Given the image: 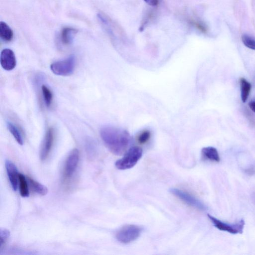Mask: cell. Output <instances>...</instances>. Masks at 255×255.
<instances>
[{
	"label": "cell",
	"instance_id": "cell-19",
	"mask_svg": "<svg viewBox=\"0 0 255 255\" xmlns=\"http://www.w3.org/2000/svg\"><path fill=\"white\" fill-rule=\"evenodd\" d=\"M86 150L87 155L91 158L94 157L96 154V145L94 141L89 139L86 142Z\"/></svg>",
	"mask_w": 255,
	"mask_h": 255
},
{
	"label": "cell",
	"instance_id": "cell-9",
	"mask_svg": "<svg viewBox=\"0 0 255 255\" xmlns=\"http://www.w3.org/2000/svg\"><path fill=\"white\" fill-rule=\"evenodd\" d=\"M54 141V130L50 127L47 130L45 134L41 151V159L45 161L48 157Z\"/></svg>",
	"mask_w": 255,
	"mask_h": 255
},
{
	"label": "cell",
	"instance_id": "cell-10",
	"mask_svg": "<svg viewBox=\"0 0 255 255\" xmlns=\"http://www.w3.org/2000/svg\"><path fill=\"white\" fill-rule=\"evenodd\" d=\"M6 169L10 184L14 191H17L19 184V173L15 165L10 160H6Z\"/></svg>",
	"mask_w": 255,
	"mask_h": 255
},
{
	"label": "cell",
	"instance_id": "cell-1",
	"mask_svg": "<svg viewBox=\"0 0 255 255\" xmlns=\"http://www.w3.org/2000/svg\"><path fill=\"white\" fill-rule=\"evenodd\" d=\"M100 136L109 150L117 156H121L126 152L131 141L128 132L112 126L103 127Z\"/></svg>",
	"mask_w": 255,
	"mask_h": 255
},
{
	"label": "cell",
	"instance_id": "cell-7",
	"mask_svg": "<svg viewBox=\"0 0 255 255\" xmlns=\"http://www.w3.org/2000/svg\"><path fill=\"white\" fill-rule=\"evenodd\" d=\"M80 161V152L78 149H74L69 154L64 167L63 179L69 180L75 174Z\"/></svg>",
	"mask_w": 255,
	"mask_h": 255
},
{
	"label": "cell",
	"instance_id": "cell-2",
	"mask_svg": "<svg viewBox=\"0 0 255 255\" xmlns=\"http://www.w3.org/2000/svg\"><path fill=\"white\" fill-rule=\"evenodd\" d=\"M143 150L138 147L131 148L125 156L115 163L116 167L120 170H126L134 167L142 158Z\"/></svg>",
	"mask_w": 255,
	"mask_h": 255
},
{
	"label": "cell",
	"instance_id": "cell-15",
	"mask_svg": "<svg viewBox=\"0 0 255 255\" xmlns=\"http://www.w3.org/2000/svg\"><path fill=\"white\" fill-rule=\"evenodd\" d=\"M28 181L31 188L35 193L41 196H45L47 195L48 189L46 186L30 177L28 178Z\"/></svg>",
	"mask_w": 255,
	"mask_h": 255
},
{
	"label": "cell",
	"instance_id": "cell-4",
	"mask_svg": "<svg viewBox=\"0 0 255 255\" xmlns=\"http://www.w3.org/2000/svg\"><path fill=\"white\" fill-rule=\"evenodd\" d=\"M142 233V228L136 225H126L117 232L116 238L123 244H128L137 240Z\"/></svg>",
	"mask_w": 255,
	"mask_h": 255
},
{
	"label": "cell",
	"instance_id": "cell-14",
	"mask_svg": "<svg viewBox=\"0 0 255 255\" xmlns=\"http://www.w3.org/2000/svg\"><path fill=\"white\" fill-rule=\"evenodd\" d=\"M76 33L77 30L75 29L72 28H64L62 30L60 35L61 41L63 44L66 45L71 44Z\"/></svg>",
	"mask_w": 255,
	"mask_h": 255
},
{
	"label": "cell",
	"instance_id": "cell-16",
	"mask_svg": "<svg viewBox=\"0 0 255 255\" xmlns=\"http://www.w3.org/2000/svg\"><path fill=\"white\" fill-rule=\"evenodd\" d=\"M240 84L241 99L243 102L244 103L248 99L251 90L252 86L251 84L244 78H241L240 79Z\"/></svg>",
	"mask_w": 255,
	"mask_h": 255
},
{
	"label": "cell",
	"instance_id": "cell-3",
	"mask_svg": "<svg viewBox=\"0 0 255 255\" xmlns=\"http://www.w3.org/2000/svg\"><path fill=\"white\" fill-rule=\"evenodd\" d=\"M76 57L71 55L66 59L55 61L50 65L51 72L55 75L68 77L72 75L76 68Z\"/></svg>",
	"mask_w": 255,
	"mask_h": 255
},
{
	"label": "cell",
	"instance_id": "cell-17",
	"mask_svg": "<svg viewBox=\"0 0 255 255\" xmlns=\"http://www.w3.org/2000/svg\"><path fill=\"white\" fill-rule=\"evenodd\" d=\"M28 181L24 175L19 173V183L20 192L21 196L23 198H28L30 195Z\"/></svg>",
	"mask_w": 255,
	"mask_h": 255
},
{
	"label": "cell",
	"instance_id": "cell-21",
	"mask_svg": "<svg viewBox=\"0 0 255 255\" xmlns=\"http://www.w3.org/2000/svg\"><path fill=\"white\" fill-rule=\"evenodd\" d=\"M190 23L191 25H193L196 28L198 29L203 33H206L208 32V28L201 21H197L194 19L190 20Z\"/></svg>",
	"mask_w": 255,
	"mask_h": 255
},
{
	"label": "cell",
	"instance_id": "cell-5",
	"mask_svg": "<svg viewBox=\"0 0 255 255\" xmlns=\"http://www.w3.org/2000/svg\"><path fill=\"white\" fill-rule=\"evenodd\" d=\"M208 217L213 225L218 230L232 234H242L243 232L245 221L241 219L234 223H228L208 214Z\"/></svg>",
	"mask_w": 255,
	"mask_h": 255
},
{
	"label": "cell",
	"instance_id": "cell-20",
	"mask_svg": "<svg viewBox=\"0 0 255 255\" xmlns=\"http://www.w3.org/2000/svg\"><path fill=\"white\" fill-rule=\"evenodd\" d=\"M244 44L248 48L255 50V39L247 35H244L242 37Z\"/></svg>",
	"mask_w": 255,
	"mask_h": 255
},
{
	"label": "cell",
	"instance_id": "cell-6",
	"mask_svg": "<svg viewBox=\"0 0 255 255\" xmlns=\"http://www.w3.org/2000/svg\"><path fill=\"white\" fill-rule=\"evenodd\" d=\"M170 193L186 205L200 211H205L206 207L199 199L186 191L177 188H171Z\"/></svg>",
	"mask_w": 255,
	"mask_h": 255
},
{
	"label": "cell",
	"instance_id": "cell-11",
	"mask_svg": "<svg viewBox=\"0 0 255 255\" xmlns=\"http://www.w3.org/2000/svg\"><path fill=\"white\" fill-rule=\"evenodd\" d=\"M202 153L206 160L215 163H219L220 161L219 153L214 147H205L202 149Z\"/></svg>",
	"mask_w": 255,
	"mask_h": 255
},
{
	"label": "cell",
	"instance_id": "cell-24",
	"mask_svg": "<svg viewBox=\"0 0 255 255\" xmlns=\"http://www.w3.org/2000/svg\"><path fill=\"white\" fill-rule=\"evenodd\" d=\"M144 1L147 4L152 7L157 6L160 2V0H144Z\"/></svg>",
	"mask_w": 255,
	"mask_h": 255
},
{
	"label": "cell",
	"instance_id": "cell-8",
	"mask_svg": "<svg viewBox=\"0 0 255 255\" xmlns=\"http://www.w3.org/2000/svg\"><path fill=\"white\" fill-rule=\"evenodd\" d=\"M0 63L2 68L7 71L13 70L17 65V60L14 51L9 48L3 49L0 56Z\"/></svg>",
	"mask_w": 255,
	"mask_h": 255
},
{
	"label": "cell",
	"instance_id": "cell-23",
	"mask_svg": "<svg viewBox=\"0 0 255 255\" xmlns=\"http://www.w3.org/2000/svg\"><path fill=\"white\" fill-rule=\"evenodd\" d=\"M10 232L5 229H1L0 231V236H1V250L5 245L6 242L10 236Z\"/></svg>",
	"mask_w": 255,
	"mask_h": 255
},
{
	"label": "cell",
	"instance_id": "cell-22",
	"mask_svg": "<svg viewBox=\"0 0 255 255\" xmlns=\"http://www.w3.org/2000/svg\"><path fill=\"white\" fill-rule=\"evenodd\" d=\"M150 138V132L149 130H144L139 135L138 141L141 144H144L149 141Z\"/></svg>",
	"mask_w": 255,
	"mask_h": 255
},
{
	"label": "cell",
	"instance_id": "cell-18",
	"mask_svg": "<svg viewBox=\"0 0 255 255\" xmlns=\"http://www.w3.org/2000/svg\"><path fill=\"white\" fill-rule=\"evenodd\" d=\"M42 94L46 106L49 107L51 105L53 95L51 91L46 85L42 86Z\"/></svg>",
	"mask_w": 255,
	"mask_h": 255
},
{
	"label": "cell",
	"instance_id": "cell-13",
	"mask_svg": "<svg viewBox=\"0 0 255 255\" xmlns=\"http://www.w3.org/2000/svg\"><path fill=\"white\" fill-rule=\"evenodd\" d=\"M0 37L4 41L11 42L14 37V33L11 28L6 23L0 22Z\"/></svg>",
	"mask_w": 255,
	"mask_h": 255
},
{
	"label": "cell",
	"instance_id": "cell-25",
	"mask_svg": "<svg viewBox=\"0 0 255 255\" xmlns=\"http://www.w3.org/2000/svg\"><path fill=\"white\" fill-rule=\"evenodd\" d=\"M249 106L250 109L255 113V101H251L249 103Z\"/></svg>",
	"mask_w": 255,
	"mask_h": 255
},
{
	"label": "cell",
	"instance_id": "cell-12",
	"mask_svg": "<svg viewBox=\"0 0 255 255\" xmlns=\"http://www.w3.org/2000/svg\"><path fill=\"white\" fill-rule=\"evenodd\" d=\"M7 127L10 132L13 136L17 143L23 145L24 144V138L20 128L15 124L8 121L6 122Z\"/></svg>",
	"mask_w": 255,
	"mask_h": 255
},
{
	"label": "cell",
	"instance_id": "cell-26",
	"mask_svg": "<svg viewBox=\"0 0 255 255\" xmlns=\"http://www.w3.org/2000/svg\"><path fill=\"white\" fill-rule=\"evenodd\" d=\"M254 200L255 203V195L254 196Z\"/></svg>",
	"mask_w": 255,
	"mask_h": 255
}]
</instances>
